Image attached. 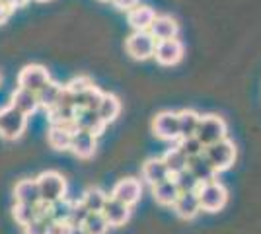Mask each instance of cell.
<instances>
[{
    "label": "cell",
    "mask_w": 261,
    "mask_h": 234,
    "mask_svg": "<svg viewBox=\"0 0 261 234\" xmlns=\"http://www.w3.org/2000/svg\"><path fill=\"white\" fill-rule=\"evenodd\" d=\"M12 108H16L20 113H23L25 117H30L32 113H35L39 110V100H37V94L35 92H30V90L23 88H16L14 94H12Z\"/></svg>",
    "instance_id": "cell-16"
},
{
    "label": "cell",
    "mask_w": 261,
    "mask_h": 234,
    "mask_svg": "<svg viewBox=\"0 0 261 234\" xmlns=\"http://www.w3.org/2000/svg\"><path fill=\"white\" fill-rule=\"evenodd\" d=\"M156 43L158 41L150 35V32H133L125 41V49L135 61H146L154 57Z\"/></svg>",
    "instance_id": "cell-6"
},
{
    "label": "cell",
    "mask_w": 261,
    "mask_h": 234,
    "mask_svg": "<svg viewBox=\"0 0 261 234\" xmlns=\"http://www.w3.org/2000/svg\"><path fill=\"white\" fill-rule=\"evenodd\" d=\"M28 127V117L20 113L10 103L0 110V137L6 141H16L20 139Z\"/></svg>",
    "instance_id": "cell-5"
},
{
    "label": "cell",
    "mask_w": 261,
    "mask_h": 234,
    "mask_svg": "<svg viewBox=\"0 0 261 234\" xmlns=\"http://www.w3.org/2000/svg\"><path fill=\"white\" fill-rule=\"evenodd\" d=\"M94 86V82L90 80L88 76H76L72 78L68 84H65V88L74 96V101H76V110L82 108V96L86 94L88 90Z\"/></svg>",
    "instance_id": "cell-29"
},
{
    "label": "cell",
    "mask_w": 261,
    "mask_h": 234,
    "mask_svg": "<svg viewBox=\"0 0 261 234\" xmlns=\"http://www.w3.org/2000/svg\"><path fill=\"white\" fill-rule=\"evenodd\" d=\"M37 2H49V0H37Z\"/></svg>",
    "instance_id": "cell-40"
},
{
    "label": "cell",
    "mask_w": 261,
    "mask_h": 234,
    "mask_svg": "<svg viewBox=\"0 0 261 234\" xmlns=\"http://www.w3.org/2000/svg\"><path fill=\"white\" fill-rule=\"evenodd\" d=\"M98 148V137L90 131L84 129H76L72 133V141H70V150L74 152V156L78 158H92L94 152Z\"/></svg>",
    "instance_id": "cell-11"
},
{
    "label": "cell",
    "mask_w": 261,
    "mask_h": 234,
    "mask_svg": "<svg viewBox=\"0 0 261 234\" xmlns=\"http://www.w3.org/2000/svg\"><path fill=\"white\" fill-rule=\"evenodd\" d=\"M82 228L86 234H108L109 224L101 213H90L84 224H82Z\"/></svg>",
    "instance_id": "cell-30"
},
{
    "label": "cell",
    "mask_w": 261,
    "mask_h": 234,
    "mask_svg": "<svg viewBox=\"0 0 261 234\" xmlns=\"http://www.w3.org/2000/svg\"><path fill=\"white\" fill-rule=\"evenodd\" d=\"M185 47L179 39H166V41H158L156 43V51H154V59L158 65L162 67H174L184 59Z\"/></svg>",
    "instance_id": "cell-9"
},
{
    "label": "cell",
    "mask_w": 261,
    "mask_h": 234,
    "mask_svg": "<svg viewBox=\"0 0 261 234\" xmlns=\"http://www.w3.org/2000/svg\"><path fill=\"white\" fill-rule=\"evenodd\" d=\"M203 156L207 158V162L211 164V168L218 174V172H224V170L232 168L234 160H236V146H234V143L226 137V139L218 141L215 145L207 146Z\"/></svg>",
    "instance_id": "cell-4"
},
{
    "label": "cell",
    "mask_w": 261,
    "mask_h": 234,
    "mask_svg": "<svg viewBox=\"0 0 261 234\" xmlns=\"http://www.w3.org/2000/svg\"><path fill=\"white\" fill-rule=\"evenodd\" d=\"M103 94H106V92H101L98 86H92V88L82 96V108L94 110V112H96L99 106V101H101V98H103ZM82 108H80V110H82Z\"/></svg>",
    "instance_id": "cell-34"
},
{
    "label": "cell",
    "mask_w": 261,
    "mask_h": 234,
    "mask_svg": "<svg viewBox=\"0 0 261 234\" xmlns=\"http://www.w3.org/2000/svg\"><path fill=\"white\" fill-rule=\"evenodd\" d=\"M70 234H86V232H84V228H82V226H72Z\"/></svg>",
    "instance_id": "cell-39"
},
{
    "label": "cell",
    "mask_w": 261,
    "mask_h": 234,
    "mask_svg": "<svg viewBox=\"0 0 261 234\" xmlns=\"http://www.w3.org/2000/svg\"><path fill=\"white\" fill-rule=\"evenodd\" d=\"M175 181V186H177V190L179 193H189V191H197L199 190V181L193 178V174L189 172V170H184V172H179V174H175L172 176Z\"/></svg>",
    "instance_id": "cell-31"
},
{
    "label": "cell",
    "mask_w": 261,
    "mask_h": 234,
    "mask_svg": "<svg viewBox=\"0 0 261 234\" xmlns=\"http://www.w3.org/2000/svg\"><path fill=\"white\" fill-rule=\"evenodd\" d=\"M141 195H142L141 179L123 178V179H119L115 186H113V190H111V195H109V197H113V199L125 203L127 207H133L135 203H139Z\"/></svg>",
    "instance_id": "cell-10"
},
{
    "label": "cell",
    "mask_w": 261,
    "mask_h": 234,
    "mask_svg": "<svg viewBox=\"0 0 261 234\" xmlns=\"http://www.w3.org/2000/svg\"><path fill=\"white\" fill-rule=\"evenodd\" d=\"M72 226L66 221H53L49 224V234H70Z\"/></svg>",
    "instance_id": "cell-36"
},
{
    "label": "cell",
    "mask_w": 261,
    "mask_h": 234,
    "mask_svg": "<svg viewBox=\"0 0 261 234\" xmlns=\"http://www.w3.org/2000/svg\"><path fill=\"white\" fill-rule=\"evenodd\" d=\"M51 223L53 221H49L45 217H39V219H35L28 226H23V234H49V224Z\"/></svg>",
    "instance_id": "cell-35"
},
{
    "label": "cell",
    "mask_w": 261,
    "mask_h": 234,
    "mask_svg": "<svg viewBox=\"0 0 261 234\" xmlns=\"http://www.w3.org/2000/svg\"><path fill=\"white\" fill-rule=\"evenodd\" d=\"M101 2H111V0H101Z\"/></svg>",
    "instance_id": "cell-41"
},
{
    "label": "cell",
    "mask_w": 261,
    "mask_h": 234,
    "mask_svg": "<svg viewBox=\"0 0 261 234\" xmlns=\"http://www.w3.org/2000/svg\"><path fill=\"white\" fill-rule=\"evenodd\" d=\"M37 188H39V197L41 203L45 205H55L59 201L65 199L66 195V179L55 172V170H47L43 174L37 176Z\"/></svg>",
    "instance_id": "cell-1"
},
{
    "label": "cell",
    "mask_w": 261,
    "mask_h": 234,
    "mask_svg": "<svg viewBox=\"0 0 261 234\" xmlns=\"http://www.w3.org/2000/svg\"><path fill=\"white\" fill-rule=\"evenodd\" d=\"M12 217L20 226H28L35 219H39V205H25V203H16L12 207Z\"/></svg>",
    "instance_id": "cell-27"
},
{
    "label": "cell",
    "mask_w": 261,
    "mask_h": 234,
    "mask_svg": "<svg viewBox=\"0 0 261 234\" xmlns=\"http://www.w3.org/2000/svg\"><path fill=\"white\" fill-rule=\"evenodd\" d=\"M74 123H76V129L90 131V133H94L96 137H99V135L103 133V129H106V125H103L101 119H99L98 112H94V110H86V108L76 110Z\"/></svg>",
    "instance_id": "cell-19"
},
{
    "label": "cell",
    "mask_w": 261,
    "mask_h": 234,
    "mask_svg": "<svg viewBox=\"0 0 261 234\" xmlns=\"http://www.w3.org/2000/svg\"><path fill=\"white\" fill-rule=\"evenodd\" d=\"M108 199H109V195L106 191H101L99 188H88V190L84 191L80 203H82L90 213H101Z\"/></svg>",
    "instance_id": "cell-26"
},
{
    "label": "cell",
    "mask_w": 261,
    "mask_h": 234,
    "mask_svg": "<svg viewBox=\"0 0 261 234\" xmlns=\"http://www.w3.org/2000/svg\"><path fill=\"white\" fill-rule=\"evenodd\" d=\"M152 133L160 141H179V123L175 112H160L152 119Z\"/></svg>",
    "instance_id": "cell-8"
},
{
    "label": "cell",
    "mask_w": 261,
    "mask_h": 234,
    "mask_svg": "<svg viewBox=\"0 0 261 234\" xmlns=\"http://www.w3.org/2000/svg\"><path fill=\"white\" fill-rule=\"evenodd\" d=\"M88 215H90V211H88L80 201H76V203L70 205V211H68V217H66V223L70 224V226H82L84 221L88 219Z\"/></svg>",
    "instance_id": "cell-33"
},
{
    "label": "cell",
    "mask_w": 261,
    "mask_h": 234,
    "mask_svg": "<svg viewBox=\"0 0 261 234\" xmlns=\"http://www.w3.org/2000/svg\"><path fill=\"white\" fill-rule=\"evenodd\" d=\"M150 35L156 41H166V39H177L179 34V23L175 22L172 16H156V20L150 25Z\"/></svg>",
    "instance_id": "cell-14"
},
{
    "label": "cell",
    "mask_w": 261,
    "mask_h": 234,
    "mask_svg": "<svg viewBox=\"0 0 261 234\" xmlns=\"http://www.w3.org/2000/svg\"><path fill=\"white\" fill-rule=\"evenodd\" d=\"M63 90L65 86H61L59 82H49L41 92H37V100H39V108H43L45 112L49 113L51 110H55L59 103H61V98H63Z\"/></svg>",
    "instance_id": "cell-22"
},
{
    "label": "cell",
    "mask_w": 261,
    "mask_h": 234,
    "mask_svg": "<svg viewBox=\"0 0 261 234\" xmlns=\"http://www.w3.org/2000/svg\"><path fill=\"white\" fill-rule=\"evenodd\" d=\"M152 197L158 205H164V207H174L175 199L179 197V190L175 186L174 178H168L166 181L158 184L152 188Z\"/></svg>",
    "instance_id": "cell-21"
},
{
    "label": "cell",
    "mask_w": 261,
    "mask_h": 234,
    "mask_svg": "<svg viewBox=\"0 0 261 234\" xmlns=\"http://www.w3.org/2000/svg\"><path fill=\"white\" fill-rule=\"evenodd\" d=\"M226 133H228L226 121L220 115L208 113V115H201V121H199L195 137L199 139V143L207 148V146L226 139Z\"/></svg>",
    "instance_id": "cell-3"
},
{
    "label": "cell",
    "mask_w": 261,
    "mask_h": 234,
    "mask_svg": "<svg viewBox=\"0 0 261 234\" xmlns=\"http://www.w3.org/2000/svg\"><path fill=\"white\" fill-rule=\"evenodd\" d=\"M111 4H113L117 10L129 12V10H133L137 4H141V2H139V0H111Z\"/></svg>",
    "instance_id": "cell-38"
},
{
    "label": "cell",
    "mask_w": 261,
    "mask_h": 234,
    "mask_svg": "<svg viewBox=\"0 0 261 234\" xmlns=\"http://www.w3.org/2000/svg\"><path fill=\"white\" fill-rule=\"evenodd\" d=\"M98 115L99 119H101V123L103 125H109V123H113L117 117H119L121 113V101L119 98L115 96V94H109V92H106L103 94V98H101V101H99L98 106Z\"/></svg>",
    "instance_id": "cell-20"
},
{
    "label": "cell",
    "mask_w": 261,
    "mask_h": 234,
    "mask_svg": "<svg viewBox=\"0 0 261 234\" xmlns=\"http://www.w3.org/2000/svg\"><path fill=\"white\" fill-rule=\"evenodd\" d=\"M162 160H164V164H166V168L170 170V174H172V176H175V174H179V172L187 170V156H185L177 146L170 148V150L162 156Z\"/></svg>",
    "instance_id": "cell-28"
},
{
    "label": "cell",
    "mask_w": 261,
    "mask_h": 234,
    "mask_svg": "<svg viewBox=\"0 0 261 234\" xmlns=\"http://www.w3.org/2000/svg\"><path fill=\"white\" fill-rule=\"evenodd\" d=\"M168 178H172V174H170V170L166 168L162 158H148V160L142 164V179H144L150 188L162 184V181H166Z\"/></svg>",
    "instance_id": "cell-13"
},
{
    "label": "cell",
    "mask_w": 261,
    "mask_h": 234,
    "mask_svg": "<svg viewBox=\"0 0 261 234\" xmlns=\"http://www.w3.org/2000/svg\"><path fill=\"white\" fill-rule=\"evenodd\" d=\"M177 148L184 152L187 158H195L205 152V146L199 143L197 137H187V139H179L177 141Z\"/></svg>",
    "instance_id": "cell-32"
},
{
    "label": "cell",
    "mask_w": 261,
    "mask_h": 234,
    "mask_svg": "<svg viewBox=\"0 0 261 234\" xmlns=\"http://www.w3.org/2000/svg\"><path fill=\"white\" fill-rule=\"evenodd\" d=\"M70 129L61 127V125H51V129L47 131V143L55 150H70V141H72Z\"/></svg>",
    "instance_id": "cell-24"
},
{
    "label": "cell",
    "mask_w": 261,
    "mask_h": 234,
    "mask_svg": "<svg viewBox=\"0 0 261 234\" xmlns=\"http://www.w3.org/2000/svg\"><path fill=\"white\" fill-rule=\"evenodd\" d=\"M197 197H199L201 211L217 213L226 205V201H228V191H226V188H224L218 179H211V181H205V184L199 186Z\"/></svg>",
    "instance_id": "cell-2"
},
{
    "label": "cell",
    "mask_w": 261,
    "mask_h": 234,
    "mask_svg": "<svg viewBox=\"0 0 261 234\" xmlns=\"http://www.w3.org/2000/svg\"><path fill=\"white\" fill-rule=\"evenodd\" d=\"M174 211L179 219H193L201 213V205H199V197L197 191H189V193H179V197L174 203Z\"/></svg>",
    "instance_id": "cell-18"
},
{
    "label": "cell",
    "mask_w": 261,
    "mask_h": 234,
    "mask_svg": "<svg viewBox=\"0 0 261 234\" xmlns=\"http://www.w3.org/2000/svg\"><path fill=\"white\" fill-rule=\"evenodd\" d=\"M14 10H16V8H14L12 4L4 2V0H0V25L10 20V16L14 14Z\"/></svg>",
    "instance_id": "cell-37"
},
{
    "label": "cell",
    "mask_w": 261,
    "mask_h": 234,
    "mask_svg": "<svg viewBox=\"0 0 261 234\" xmlns=\"http://www.w3.org/2000/svg\"><path fill=\"white\" fill-rule=\"evenodd\" d=\"M156 16L158 14L154 12V8L146 6V4H137L133 10L127 12V22L133 28V32H148Z\"/></svg>",
    "instance_id": "cell-12"
},
{
    "label": "cell",
    "mask_w": 261,
    "mask_h": 234,
    "mask_svg": "<svg viewBox=\"0 0 261 234\" xmlns=\"http://www.w3.org/2000/svg\"><path fill=\"white\" fill-rule=\"evenodd\" d=\"M201 121V115L195 110H181L177 112V123H179V139L195 137L197 127Z\"/></svg>",
    "instance_id": "cell-25"
},
{
    "label": "cell",
    "mask_w": 261,
    "mask_h": 234,
    "mask_svg": "<svg viewBox=\"0 0 261 234\" xmlns=\"http://www.w3.org/2000/svg\"><path fill=\"white\" fill-rule=\"evenodd\" d=\"M187 170L193 174V178H195L199 184L211 181V179H215V176H217V172L211 168V164H208L207 158L203 154L195 156V158H187Z\"/></svg>",
    "instance_id": "cell-23"
},
{
    "label": "cell",
    "mask_w": 261,
    "mask_h": 234,
    "mask_svg": "<svg viewBox=\"0 0 261 234\" xmlns=\"http://www.w3.org/2000/svg\"><path fill=\"white\" fill-rule=\"evenodd\" d=\"M51 82V74L43 65H25L18 74V88L30 92H41Z\"/></svg>",
    "instance_id": "cell-7"
},
{
    "label": "cell",
    "mask_w": 261,
    "mask_h": 234,
    "mask_svg": "<svg viewBox=\"0 0 261 234\" xmlns=\"http://www.w3.org/2000/svg\"><path fill=\"white\" fill-rule=\"evenodd\" d=\"M103 219L108 221L109 226H123V224L129 221L130 217V207H127L125 203H121V201L113 199V197H109L106 201V205H103Z\"/></svg>",
    "instance_id": "cell-15"
},
{
    "label": "cell",
    "mask_w": 261,
    "mask_h": 234,
    "mask_svg": "<svg viewBox=\"0 0 261 234\" xmlns=\"http://www.w3.org/2000/svg\"><path fill=\"white\" fill-rule=\"evenodd\" d=\"M14 199L16 203H25V205H39V188H37V179H20L14 186Z\"/></svg>",
    "instance_id": "cell-17"
}]
</instances>
